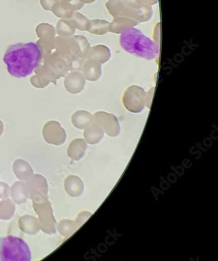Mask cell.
Here are the masks:
<instances>
[{
    "mask_svg": "<svg viewBox=\"0 0 218 261\" xmlns=\"http://www.w3.org/2000/svg\"><path fill=\"white\" fill-rule=\"evenodd\" d=\"M4 61L9 74L14 77H26L41 63V55L36 43H17L9 46Z\"/></svg>",
    "mask_w": 218,
    "mask_h": 261,
    "instance_id": "obj_1",
    "label": "cell"
},
{
    "mask_svg": "<svg viewBox=\"0 0 218 261\" xmlns=\"http://www.w3.org/2000/svg\"><path fill=\"white\" fill-rule=\"evenodd\" d=\"M119 42L125 51L136 57L152 61L159 57V44L134 27L120 33Z\"/></svg>",
    "mask_w": 218,
    "mask_h": 261,
    "instance_id": "obj_2",
    "label": "cell"
},
{
    "mask_svg": "<svg viewBox=\"0 0 218 261\" xmlns=\"http://www.w3.org/2000/svg\"><path fill=\"white\" fill-rule=\"evenodd\" d=\"M0 260L30 261L31 251L26 242L20 238L13 236L0 238Z\"/></svg>",
    "mask_w": 218,
    "mask_h": 261,
    "instance_id": "obj_3",
    "label": "cell"
},
{
    "mask_svg": "<svg viewBox=\"0 0 218 261\" xmlns=\"http://www.w3.org/2000/svg\"><path fill=\"white\" fill-rule=\"evenodd\" d=\"M90 47L89 41L83 36H74L69 38L58 36L55 39V49L62 56L86 60Z\"/></svg>",
    "mask_w": 218,
    "mask_h": 261,
    "instance_id": "obj_4",
    "label": "cell"
},
{
    "mask_svg": "<svg viewBox=\"0 0 218 261\" xmlns=\"http://www.w3.org/2000/svg\"><path fill=\"white\" fill-rule=\"evenodd\" d=\"M47 196L36 195L31 198L33 202V207L38 216V220L40 224V228L46 234H56V225L54 215L51 202Z\"/></svg>",
    "mask_w": 218,
    "mask_h": 261,
    "instance_id": "obj_5",
    "label": "cell"
},
{
    "mask_svg": "<svg viewBox=\"0 0 218 261\" xmlns=\"http://www.w3.org/2000/svg\"><path fill=\"white\" fill-rule=\"evenodd\" d=\"M122 101L125 109L129 112L140 113L147 106V92L140 87L132 85L125 91Z\"/></svg>",
    "mask_w": 218,
    "mask_h": 261,
    "instance_id": "obj_6",
    "label": "cell"
},
{
    "mask_svg": "<svg viewBox=\"0 0 218 261\" xmlns=\"http://www.w3.org/2000/svg\"><path fill=\"white\" fill-rule=\"evenodd\" d=\"M93 122L102 127L104 133L110 137H116L119 135L120 128L119 121L114 115L105 112L95 113Z\"/></svg>",
    "mask_w": 218,
    "mask_h": 261,
    "instance_id": "obj_7",
    "label": "cell"
},
{
    "mask_svg": "<svg viewBox=\"0 0 218 261\" xmlns=\"http://www.w3.org/2000/svg\"><path fill=\"white\" fill-rule=\"evenodd\" d=\"M42 133L44 139L48 144L60 145L66 142V131L59 122H47L43 126Z\"/></svg>",
    "mask_w": 218,
    "mask_h": 261,
    "instance_id": "obj_8",
    "label": "cell"
},
{
    "mask_svg": "<svg viewBox=\"0 0 218 261\" xmlns=\"http://www.w3.org/2000/svg\"><path fill=\"white\" fill-rule=\"evenodd\" d=\"M36 75L30 78V83L34 87L38 89H44L50 85V83L57 84L58 79L54 73L45 64H40L34 70Z\"/></svg>",
    "mask_w": 218,
    "mask_h": 261,
    "instance_id": "obj_9",
    "label": "cell"
},
{
    "mask_svg": "<svg viewBox=\"0 0 218 261\" xmlns=\"http://www.w3.org/2000/svg\"><path fill=\"white\" fill-rule=\"evenodd\" d=\"M41 64L47 66L54 73L58 80L65 77L68 73L69 67L66 58L57 51L52 53Z\"/></svg>",
    "mask_w": 218,
    "mask_h": 261,
    "instance_id": "obj_10",
    "label": "cell"
},
{
    "mask_svg": "<svg viewBox=\"0 0 218 261\" xmlns=\"http://www.w3.org/2000/svg\"><path fill=\"white\" fill-rule=\"evenodd\" d=\"M83 5L80 0H59L53 6L52 12L57 17L69 19L75 11L83 8Z\"/></svg>",
    "mask_w": 218,
    "mask_h": 261,
    "instance_id": "obj_11",
    "label": "cell"
},
{
    "mask_svg": "<svg viewBox=\"0 0 218 261\" xmlns=\"http://www.w3.org/2000/svg\"><path fill=\"white\" fill-rule=\"evenodd\" d=\"M29 197L31 199L36 195H42L48 197L49 187L47 180L39 174H33L26 183Z\"/></svg>",
    "mask_w": 218,
    "mask_h": 261,
    "instance_id": "obj_12",
    "label": "cell"
},
{
    "mask_svg": "<svg viewBox=\"0 0 218 261\" xmlns=\"http://www.w3.org/2000/svg\"><path fill=\"white\" fill-rule=\"evenodd\" d=\"M64 87L69 93H80L84 89L85 79L80 71H71L65 76Z\"/></svg>",
    "mask_w": 218,
    "mask_h": 261,
    "instance_id": "obj_13",
    "label": "cell"
},
{
    "mask_svg": "<svg viewBox=\"0 0 218 261\" xmlns=\"http://www.w3.org/2000/svg\"><path fill=\"white\" fill-rule=\"evenodd\" d=\"M36 32L41 41L55 49L56 30L54 27L48 23H41L36 27Z\"/></svg>",
    "mask_w": 218,
    "mask_h": 261,
    "instance_id": "obj_14",
    "label": "cell"
},
{
    "mask_svg": "<svg viewBox=\"0 0 218 261\" xmlns=\"http://www.w3.org/2000/svg\"><path fill=\"white\" fill-rule=\"evenodd\" d=\"M82 71L85 80L96 82L102 75L101 64L94 60H85Z\"/></svg>",
    "mask_w": 218,
    "mask_h": 261,
    "instance_id": "obj_15",
    "label": "cell"
},
{
    "mask_svg": "<svg viewBox=\"0 0 218 261\" xmlns=\"http://www.w3.org/2000/svg\"><path fill=\"white\" fill-rule=\"evenodd\" d=\"M111 57L110 50L103 45H98L90 47L88 51L87 59H92L103 64L107 62Z\"/></svg>",
    "mask_w": 218,
    "mask_h": 261,
    "instance_id": "obj_16",
    "label": "cell"
},
{
    "mask_svg": "<svg viewBox=\"0 0 218 261\" xmlns=\"http://www.w3.org/2000/svg\"><path fill=\"white\" fill-rule=\"evenodd\" d=\"M64 188L66 193L72 197H78L84 191L82 180L76 175H69L64 180Z\"/></svg>",
    "mask_w": 218,
    "mask_h": 261,
    "instance_id": "obj_17",
    "label": "cell"
},
{
    "mask_svg": "<svg viewBox=\"0 0 218 261\" xmlns=\"http://www.w3.org/2000/svg\"><path fill=\"white\" fill-rule=\"evenodd\" d=\"M18 226L23 232L30 235L36 234L41 229L38 219L29 215L20 217Z\"/></svg>",
    "mask_w": 218,
    "mask_h": 261,
    "instance_id": "obj_18",
    "label": "cell"
},
{
    "mask_svg": "<svg viewBox=\"0 0 218 261\" xmlns=\"http://www.w3.org/2000/svg\"><path fill=\"white\" fill-rule=\"evenodd\" d=\"M87 149V142L82 138H78L71 141L69 145L67 153L69 158L74 161H80L85 155Z\"/></svg>",
    "mask_w": 218,
    "mask_h": 261,
    "instance_id": "obj_19",
    "label": "cell"
},
{
    "mask_svg": "<svg viewBox=\"0 0 218 261\" xmlns=\"http://www.w3.org/2000/svg\"><path fill=\"white\" fill-rule=\"evenodd\" d=\"M84 130L83 135H84L85 140L88 144L91 145L99 144L104 138V132L103 129L96 122H92Z\"/></svg>",
    "mask_w": 218,
    "mask_h": 261,
    "instance_id": "obj_20",
    "label": "cell"
},
{
    "mask_svg": "<svg viewBox=\"0 0 218 261\" xmlns=\"http://www.w3.org/2000/svg\"><path fill=\"white\" fill-rule=\"evenodd\" d=\"M139 23L133 18L126 17L114 18L110 24V32L112 33L120 34L129 28L137 26Z\"/></svg>",
    "mask_w": 218,
    "mask_h": 261,
    "instance_id": "obj_21",
    "label": "cell"
},
{
    "mask_svg": "<svg viewBox=\"0 0 218 261\" xmlns=\"http://www.w3.org/2000/svg\"><path fill=\"white\" fill-rule=\"evenodd\" d=\"M10 195L16 204H24L29 198L26 184L22 181L15 182L10 189Z\"/></svg>",
    "mask_w": 218,
    "mask_h": 261,
    "instance_id": "obj_22",
    "label": "cell"
},
{
    "mask_svg": "<svg viewBox=\"0 0 218 261\" xmlns=\"http://www.w3.org/2000/svg\"><path fill=\"white\" fill-rule=\"evenodd\" d=\"M13 172L17 178L27 181L34 174L33 170L27 161L18 159L13 164Z\"/></svg>",
    "mask_w": 218,
    "mask_h": 261,
    "instance_id": "obj_23",
    "label": "cell"
},
{
    "mask_svg": "<svg viewBox=\"0 0 218 261\" xmlns=\"http://www.w3.org/2000/svg\"><path fill=\"white\" fill-rule=\"evenodd\" d=\"M71 122L76 128L83 130L93 122V115L87 111H78L71 117Z\"/></svg>",
    "mask_w": 218,
    "mask_h": 261,
    "instance_id": "obj_24",
    "label": "cell"
},
{
    "mask_svg": "<svg viewBox=\"0 0 218 261\" xmlns=\"http://www.w3.org/2000/svg\"><path fill=\"white\" fill-rule=\"evenodd\" d=\"M110 22L104 20L94 19L90 20L88 32L95 35L103 36L110 32Z\"/></svg>",
    "mask_w": 218,
    "mask_h": 261,
    "instance_id": "obj_25",
    "label": "cell"
},
{
    "mask_svg": "<svg viewBox=\"0 0 218 261\" xmlns=\"http://www.w3.org/2000/svg\"><path fill=\"white\" fill-rule=\"evenodd\" d=\"M57 34L59 36L63 38H69L72 37L76 33V27L68 19H60L57 23Z\"/></svg>",
    "mask_w": 218,
    "mask_h": 261,
    "instance_id": "obj_26",
    "label": "cell"
},
{
    "mask_svg": "<svg viewBox=\"0 0 218 261\" xmlns=\"http://www.w3.org/2000/svg\"><path fill=\"white\" fill-rule=\"evenodd\" d=\"M15 212V205L9 198L0 202V219L8 221L13 218Z\"/></svg>",
    "mask_w": 218,
    "mask_h": 261,
    "instance_id": "obj_27",
    "label": "cell"
},
{
    "mask_svg": "<svg viewBox=\"0 0 218 261\" xmlns=\"http://www.w3.org/2000/svg\"><path fill=\"white\" fill-rule=\"evenodd\" d=\"M78 228L77 224L70 219H62L57 225V230L60 234L66 238L71 237Z\"/></svg>",
    "mask_w": 218,
    "mask_h": 261,
    "instance_id": "obj_28",
    "label": "cell"
},
{
    "mask_svg": "<svg viewBox=\"0 0 218 261\" xmlns=\"http://www.w3.org/2000/svg\"><path fill=\"white\" fill-rule=\"evenodd\" d=\"M74 25L76 29L81 31H88L90 20L82 13L74 12L72 16L68 19Z\"/></svg>",
    "mask_w": 218,
    "mask_h": 261,
    "instance_id": "obj_29",
    "label": "cell"
},
{
    "mask_svg": "<svg viewBox=\"0 0 218 261\" xmlns=\"http://www.w3.org/2000/svg\"><path fill=\"white\" fill-rule=\"evenodd\" d=\"M68 61L69 71H82L83 64L85 60L79 59V58L71 57L70 56H64Z\"/></svg>",
    "mask_w": 218,
    "mask_h": 261,
    "instance_id": "obj_30",
    "label": "cell"
},
{
    "mask_svg": "<svg viewBox=\"0 0 218 261\" xmlns=\"http://www.w3.org/2000/svg\"><path fill=\"white\" fill-rule=\"evenodd\" d=\"M91 216L92 214L90 213L89 212L83 211L80 212V213L78 215L75 221L79 226V228L81 227Z\"/></svg>",
    "mask_w": 218,
    "mask_h": 261,
    "instance_id": "obj_31",
    "label": "cell"
},
{
    "mask_svg": "<svg viewBox=\"0 0 218 261\" xmlns=\"http://www.w3.org/2000/svg\"><path fill=\"white\" fill-rule=\"evenodd\" d=\"M10 187L8 184L0 182V198L6 199L10 195Z\"/></svg>",
    "mask_w": 218,
    "mask_h": 261,
    "instance_id": "obj_32",
    "label": "cell"
},
{
    "mask_svg": "<svg viewBox=\"0 0 218 261\" xmlns=\"http://www.w3.org/2000/svg\"><path fill=\"white\" fill-rule=\"evenodd\" d=\"M59 0H40L41 6L46 11H52L53 6Z\"/></svg>",
    "mask_w": 218,
    "mask_h": 261,
    "instance_id": "obj_33",
    "label": "cell"
},
{
    "mask_svg": "<svg viewBox=\"0 0 218 261\" xmlns=\"http://www.w3.org/2000/svg\"><path fill=\"white\" fill-rule=\"evenodd\" d=\"M155 88H152L150 90V91L147 92V107L150 108L151 103H152L153 96H154Z\"/></svg>",
    "mask_w": 218,
    "mask_h": 261,
    "instance_id": "obj_34",
    "label": "cell"
},
{
    "mask_svg": "<svg viewBox=\"0 0 218 261\" xmlns=\"http://www.w3.org/2000/svg\"><path fill=\"white\" fill-rule=\"evenodd\" d=\"M81 3H82L83 4H90L92 3V2H93L95 1V0H80Z\"/></svg>",
    "mask_w": 218,
    "mask_h": 261,
    "instance_id": "obj_35",
    "label": "cell"
},
{
    "mask_svg": "<svg viewBox=\"0 0 218 261\" xmlns=\"http://www.w3.org/2000/svg\"><path fill=\"white\" fill-rule=\"evenodd\" d=\"M4 132V124L2 121H0V136H2Z\"/></svg>",
    "mask_w": 218,
    "mask_h": 261,
    "instance_id": "obj_36",
    "label": "cell"
}]
</instances>
